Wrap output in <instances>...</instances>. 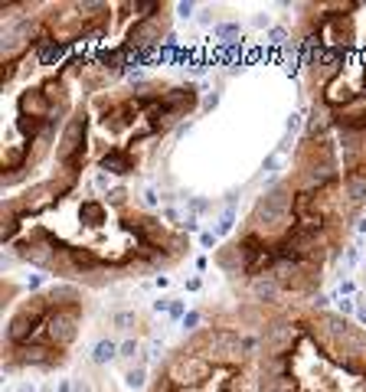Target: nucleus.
<instances>
[{"instance_id":"obj_1","label":"nucleus","mask_w":366,"mask_h":392,"mask_svg":"<svg viewBox=\"0 0 366 392\" xmlns=\"http://www.w3.org/2000/svg\"><path fill=\"white\" fill-rule=\"evenodd\" d=\"M209 372H213V366H209L206 359H200V356H177L167 379H170L173 386H200L203 379H209Z\"/></svg>"},{"instance_id":"obj_2","label":"nucleus","mask_w":366,"mask_h":392,"mask_svg":"<svg viewBox=\"0 0 366 392\" xmlns=\"http://www.w3.org/2000/svg\"><path fill=\"white\" fill-rule=\"evenodd\" d=\"M76 320H79V307L76 304L56 307L53 314L46 317V333H49L59 347H65V343L76 340Z\"/></svg>"},{"instance_id":"obj_3","label":"nucleus","mask_w":366,"mask_h":392,"mask_svg":"<svg viewBox=\"0 0 366 392\" xmlns=\"http://www.w3.org/2000/svg\"><path fill=\"white\" fill-rule=\"evenodd\" d=\"M85 118H72L69 121V128L62 131V144H59V160H69L72 154H79V151H85Z\"/></svg>"},{"instance_id":"obj_4","label":"nucleus","mask_w":366,"mask_h":392,"mask_svg":"<svg viewBox=\"0 0 366 392\" xmlns=\"http://www.w3.org/2000/svg\"><path fill=\"white\" fill-rule=\"evenodd\" d=\"M102 167L111 170V174H131V170H134V160H131L128 154H121V151H111V154H105Z\"/></svg>"},{"instance_id":"obj_5","label":"nucleus","mask_w":366,"mask_h":392,"mask_svg":"<svg viewBox=\"0 0 366 392\" xmlns=\"http://www.w3.org/2000/svg\"><path fill=\"white\" fill-rule=\"evenodd\" d=\"M65 46H69V43H56V39H36V49H40V62H43V65L56 62V59L65 53Z\"/></svg>"},{"instance_id":"obj_6","label":"nucleus","mask_w":366,"mask_h":392,"mask_svg":"<svg viewBox=\"0 0 366 392\" xmlns=\"http://www.w3.org/2000/svg\"><path fill=\"white\" fill-rule=\"evenodd\" d=\"M255 297L259 301H275L278 297V291H281V284L275 281V274H265V278H255Z\"/></svg>"},{"instance_id":"obj_7","label":"nucleus","mask_w":366,"mask_h":392,"mask_svg":"<svg viewBox=\"0 0 366 392\" xmlns=\"http://www.w3.org/2000/svg\"><path fill=\"white\" fill-rule=\"evenodd\" d=\"M65 255H69V261H72V268H79V272H92V268H98L95 255L85 252V249H65Z\"/></svg>"},{"instance_id":"obj_8","label":"nucleus","mask_w":366,"mask_h":392,"mask_svg":"<svg viewBox=\"0 0 366 392\" xmlns=\"http://www.w3.org/2000/svg\"><path fill=\"white\" fill-rule=\"evenodd\" d=\"M118 343H111V340H98L95 343V353H92V359H95V363H111V359L118 356Z\"/></svg>"},{"instance_id":"obj_9","label":"nucleus","mask_w":366,"mask_h":392,"mask_svg":"<svg viewBox=\"0 0 366 392\" xmlns=\"http://www.w3.org/2000/svg\"><path fill=\"white\" fill-rule=\"evenodd\" d=\"M124 382H128L131 389H141V386H144V366H134V370H128Z\"/></svg>"},{"instance_id":"obj_10","label":"nucleus","mask_w":366,"mask_h":392,"mask_svg":"<svg viewBox=\"0 0 366 392\" xmlns=\"http://www.w3.org/2000/svg\"><path fill=\"white\" fill-rule=\"evenodd\" d=\"M232 222H236V209L229 206V209H226V216L219 219V226H216V235H226L229 229H232Z\"/></svg>"},{"instance_id":"obj_11","label":"nucleus","mask_w":366,"mask_h":392,"mask_svg":"<svg viewBox=\"0 0 366 392\" xmlns=\"http://www.w3.org/2000/svg\"><path fill=\"white\" fill-rule=\"evenodd\" d=\"M285 39H288V33H285V26H271V33H268V43L281 46Z\"/></svg>"},{"instance_id":"obj_12","label":"nucleus","mask_w":366,"mask_h":392,"mask_svg":"<svg viewBox=\"0 0 366 392\" xmlns=\"http://www.w3.org/2000/svg\"><path fill=\"white\" fill-rule=\"evenodd\" d=\"M134 353H138V343H134V340H124L121 350H118V356H124V359H134Z\"/></svg>"},{"instance_id":"obj_13","label":"nucleus","mask_w":366,"mask_h":392,"mask_svg":"<svg viewBox=\"0 0 366 392\" xmlns=\"http://www.w3.org/2000/svg\"><path fill=\"white\" fill-rule=\"evenodd\" d=\"M128 324H134V314H128V311L115 314V327H118V330H128Z\"/></svg>"},{"instance_id":"obj_14","label":"nucleus","mask_w":366,"mask_h":392,"mask_svg":"<svg viewBox=\"0 0 366 392\" xmlns=\"http://www.w3.org/2000/svg\"><path fill=\"white\" fill-rule=\"evenodd\" d=\"M216 33H219L223 39H229V36H236V33H239V26H236V23H223V26H216Z\"/></svg>"},{"instance_id":"obj_15","label":"nucleus","mask_w":366,"mask_h":392,"mask_svg":"<svg viewBox=\"0 0 366 392\" xmlns=\"http://www.w3.org/2000/svg\"><path fill=\"white\" fill-rule=\"evenodd\" d=\"M196 324H200V314H196V311H193V314H186V317H183V327H186V330H193Z\"/></svg>"},{"instance_id":"obj_16","label":"nucleus","mask_w":366,"mask_h":392,"mask_svg":"<svg viewBox=\"0 0 366 392\" xmlns=\"http://www.w3.org/2000/svg\"><path fill=\"white\" fill-rule=\"evenodd\" d=\"M200 242H203L206 249H213V245H216V232H203V235H200Z\"/></svg>"},{"instance_id":"obj_17","label":"nucleus","mask_w":366,"mask_h":392,"mask_svg":"<svg viewBox=\"0 0 366 392\" xmlns=\"http://www.w3.org/2000/svg\"><path fill=\"white\" fill-rule=\"evenodd\" d=\"M301 128V115H291L288 118V131H298Z\"/></svg>"},{"instance_id":"obj_18","label":"nucleus","mask_w":366,"mask_h":392,"mask_svg":"<svg viewBox=\"0 0 366 392\" xmlns=\"http://www.w3.org/2000/svg\"><path fill=\"white\" fill-rule=\"evenodd\" d=\"M177 10H180V17H190V13H193V3H180Z\"/></svg>"},{"instance_id":"obj_19","label":"nucleus","mask_w":366,"mask_h":392,"mask_svg":"<svg viewBox=\"0 0 366 392\" xmlns=\"http://www.w3.org/2000/svg\"><path fill=\"white\" fill-rule=\"evenodd\" d=\"M190 209H193V213H200V209H206V199H193V203H190Z\"/></svg>"},{"instance_id":"obj_20","label":"nucleus","mask_w":366,"mask_h":392,"mask_svg":"<svg viewBox=\"0 0 366 392\" xmlns=\"http://www.w3.org/2000/svg\"><path fill=\"white\" fill-rule=\"evenodd\" d=\"M360 320H363V324H366V307H360Z\"/></svg>"},{"instance_id":"obj_21","label":"nucleus","mask_w":366,"mask_h":392,"mask_svg":"<svg viewBox=\"0 0 366 392\" xmlns=\"http://www.w3.org/2000/svg\"><path fill=\"white\" fill-rule=\"evenodd\" d=\"M20 392H36V389H33V386H20Z\"/></svg>"},{"instance_id":"obj_22","label":"nucleus","mask_w":366,"mask_h":392,"mask_svg":"<svg viewBox=\"0 0 366 392\" xmlns=\"http://www.w3.org/2000/svg\"><path fill=\"white\" fill-rule=\"evenodd\" d=\"M59 392H72V389H69V386H65V382H62V386H59Z\"/></svg>"},{"instance_id":"obj_23","label":"nucleus","mask_w":366,"mask_h":392,"mask_svg":"<svg viewBox=\"0 0 366 392\" xmlns=\"http://www.w3.org/2000/svg\"><path fill=\"white\" fill-rule=\"evenodd\" d=\"M360 229H363V232H366V219H360Z\"/></svg>"}]
</instances>
